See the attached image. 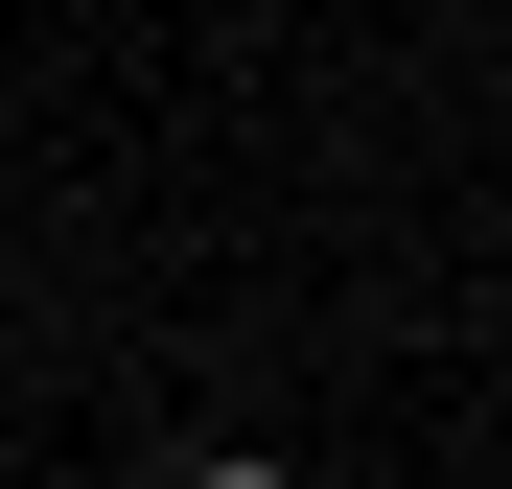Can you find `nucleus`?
I'll use <instances>...</instances> for the list:
<instances>
[{
  "instance_id": "nucleus-1",
  "label": "nucleus",
  "mask_w": 512,
  "mask_h": 489,
  "mask_svg": "<svg viewBox=\"0 0 512 489\" xmlns=\"http://www.w3.org/2000/svg\"><path fill=\"white\" fill-rule=\"evenodd\" d=\"M210 489H280V466H210Z\"/></svg>"
}]
</instances>
